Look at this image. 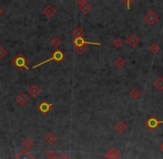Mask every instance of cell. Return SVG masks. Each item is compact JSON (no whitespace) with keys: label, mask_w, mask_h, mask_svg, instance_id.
Here are the masks:
<instances>
[{"label":"cell","mask_w":163,"mask_h":159,"mask_svg":"<svg viewBox=\"0 0 163 159\" xmlns=\"http://www.w3.org/2000/svg\"><path fill=\"white\" fill-rule=\"evenodd\" d=\"M28 60L26 58L25 55L22 54V53H19L17 54L15 59L12 60V64L16 69H18V70H29V65H28Z\"/></svg>","instance_id":"1"},{"label":"cell","mask_w":163,"mask_h":159,"mask_svg":"<svg viewBox=\"0 0 163 159\" xmlns=\"http://www.w3.org/2000/svg\"><path fill=\"white\" fill-rule=\"evenodd\" d=\"M65 59V53L62 52L61 50H55V52L52 53V55L50 56L48 60H44V61H42L41 63H38V64H36V65H34V69H37V67H39V66H41V65H43V64H47L48 62H50V61H55V62H61L62 60Z\"/></svg>","instance_id":"2"},{"label":"cell","mask_w":163,"mask_h":159,"mask_svg":"<svg viewBox=\"0 0 163 159\" xmlns=\"http://www.w3.org/2000/svg\"><path fill=\"white\" fill-rule=\"evenodd\" d=\"M73 44L76 46H101L100 42H90V41H86L84 38H74Z\"/></svg>","instance_id":"3"},{"label":"cell","mask_w":163,"mask_h":159,"mask_svg":"<svg viewBox=\"0 0 163 159\" xmlns=\"http://www.w3.org/2000/svg\"><path fill=\"white\" fill-rule=\"evenodd\" d=\"M162 124H163V120H159V119H157L155 116H150L147 119V122H145V125L148 126V128H150L151 130L157 129Z\"/></svg>","instance_id":"4"},{"label":"cell","mask_w":163,"mask_h":159,"mask_svg":"<svg viewBox=\"0 0 163 159\" xmlns=\"http://www.w3.org/2000/svg\"><path fill=\"white\" fill-rule=\"evenodd\" d=\"M158 15H157V13L154 12V11H149L148 13H147V15L144 17V20H145V22L148 23V25H155L157 23V21H158Z\"/></svg>","instance_id":"5"},{"label":"cell","mask_w":163,"mask_h":159,"mask_svg":"<svg viewBox=\"0 0 163 159\" xmlns=\"http://www.w3.org/2000/svg\"><path fill=\"white\" fill-rule=\"evenodd\" d=\"M51 108H52V103H49V102L47 101L41 102L40 104H39V106H38V110H40L42 114L49 113L50 110H51Z\"/></svg>","instance_id":"6"},{"label":"cell","mask_w":163,"mask_h":159,"mask_svg":"<svg viewBox=\"0 0 163 159\" xmlns=\"http://www.w3.org/2000/svg\"><path fill=\"white\" fill-rule=\"evenodd\" d=\"M16 102H17L20 106H25L26 104H28L29 98H28V96L25 94V93H20V94L17 95V97H16Z\"/></svg>","instance_id":"7"},{"label":"cell","mask_w":163,"mask_h":159,"mask_svg":"<svg viewBox=\"0 0 163 159\" xmlns=\"http://www.w3.org/2000/svg\"><path fill=\"white\" fill-rule=\"evenodd\" d=\"M126 128H128V126H126V124L123 120H119V122L115 124V126H114V130L118 133V134H123V133L126 132Z\"/></svg>","instance_id":"8"},{"label":"cell","mask_w":163,"mask_h":159,"mask_svg":"<svg viewBox=\"0 0 163 159\" xmlns=\"http://www.w3.org/2000/svg\"><path fill=\"white\" fill-rule=\"evenodd\" d=\"M126 42L129 44L130 46H132V48H136V46H138L139 42H140V40H139V37L136 36V34H131L128 40H126Z\"/></svg>","instance_id":"9"},{"label":"cell","mask_w":163,"mask_h":159,"mask_svg":"<svg viewBox=\"0 0 163 159\" xmlns=\"http://www.w3.org/2000/svg\"><path fill=\"white\" fill-rule=\"evenodd\" d=\"M55 8L52 6H47L43 9V15H46L47 18H51L52 15H55Z\"/></svg>","instance_id":"10"},{"label":"cell","mask_w":163,"mask_h":159,"mask_svg":"<svg viewBox=\"0 0 163 159\" xmlns=\"http://www.w3.org/2000/svg\"><path fill=\"white\" fill-rule=\"evenodd\" d=\"M28 91H29V94H30L31 96H34V97H37L38 95L41 93L40 87H39L38 85H31Z\"/></svg>","instance_id":"11"},{"label":"cell","mask_w":163,"mask_h":159,"mask_svg":"<svg viewBox=\"0 0 163 159\" xmlns=\"http://www.w3.org/2000/svg\"><path fill=\"white\" fill-rule=\"evenodd\" d=\"M120 157V154L118 153V150H115L114 148H111V149H109V151L107 153V155H105V158L108 159H117Z\"/></svg>","instance_id":"12"},{"label":"cell","mask_w":163,"mask_h":159,"mask_svg":"<svg viewBox=\"0 0 163 159\" xmlns=\"http://www.w3.org/2000/svg\"><path fill=\"white\" fill-rule=\"evenodd\" d=\"M16 158H34V156L32 155V154H30L29 151H28V149H22L21 151H20V154H18L17 156H16Z\"/></svg>","instance_id":"13"},{"label":"cell","mask_w":163,"mask_h":159,"mask_svg":"<svg viewBox=\"0 0 163 159\" xmlns=\"http://www.w3.org/2000/svg\"><path fill=\"white\" fill-rule=\"evenodd\" d=\"M46 141L49 145L55 144V141H57V136H55V134H53V133H49V134L46 136Z\"/></svg>","instance_id":"14"},{"label":"cell","mask_w":163,"mask_h":159,"mask_svg":"<svg viewBox=\"0 0 163 159\" xmlns=\"http://www.w3.org/2000/svg\"><path fill=\"white\" fill-rule=\"evenodd\" d=\"M79 10H80L81 12L84 13V15H87V13H89L90 11H91V6H90L89 3H82V5H80L79 6Z\"/></svg>","instance_id":"15"},{"label":"cell","mask_w":163,"mask_h":159,"mask_svg":"<svg viewBox=\"0 0 163 159\" xmlns=\"http://www.w3.org/2000/svg\"><path fill=\"white\" fill-rule=\"evenodd\" d=\"M153 85L158 91H163V77H158V79L154 81Z\"/></svg>","instance_id":"16"},{"label":"cell","mask_w":163,"mask_h":159,"mask_svg":"<svg viewBox=\"0 0 163 159\" xmlns=\"http://www.w3.org/2000/svg\"><path fill=\"white\" fill-rule=\"evenodd\" d=\"M72 36H73L74 38H81L84 36V30H83L82 28H76L73 30V32H72Z\"/></svg>","instance_id":"17"},{"label":"cell","mask_w":163,"mask_h":159,"mask_svg":"<svg viewBox=\"0 0 163 159\" xmlns=\"http://www.w3.org/2000/svg\"><path fill=\"white\" fill-rule=\"evenodd\" d=\"M50 44L55 46V48H59V46H61V39L55 36V37H53L52 39L50 40Z\"/></svg>","instance_id":"18"},{"label":"cell","mask_w":163,"mask_h":159,"mask_svg":"<svg viewBox=\"0 0 163 159\" xmlns=\"http://www.w3.org/2000/svg\"><path fill=\"white\" fill-rule=\"evenodd\" d=\"M114 65H115L118 69H122V67H124V65H126V61H124V59L117 58L115 60H114Z\"/></svg>","instance_id":"19"},{"label":"cell","mask_w":163,"mask_h":159,"mask_svg":"<svg viewBox=\"0 0 163 159\" xmlns=\"http://www.w3.org/2000/svg\"><path fill=\"white\" fill-rule=\"evenodd\" d=\"M22 145H23V147H25L26 149L29 150V148H31V147L34 146V141H32L31 138H26L25 140L22 141Z\"/></svg>","instance_id":"20"},{"label":"cell","mask_w":163,"mask_h":159,"mask_svg":"<svg viewBox=\"0 0 163 159\" xmlns=\"http://www.w3.org/2000/svg\"><path fill=\"white\" fill-rule=\"evenodd\" d=\"M160 46L158 44V43H152L150 46V52L152 53V54H157L159 51H160Z\"/></svg>","instance_id":"21"},{"label":"cell","mask_w":163,"mask_h":159,"mask_svg":"<svg viewBox=\"0 0 163 159\" xmlns=\"http://www.w3.org/2000/svg\"><path fill=\"white\" fill-rule=\"evenodd\" d=\"M130 95H131V96H132L133 98H136V100H139V98L141 97L142 93H141V91H140L139 89H134V90H132V91H131Z\"/></svg>","instance_id":"22"},{"label":"cell","mask_w":163,"mask_h":159,"mask_svg":"<svg viewBox=\"0 0 163 159\" xmlns=\"http://www.w3.org/2000/svg\"><path fill=\"white\" fill-rule=\"evenodd\" d=\"M112 46H114V48H117V49H120L121 46H123V41L121 38H117V39L113 40V42H112Z\"/></svg>","instance_id":"23"},{"label":"cell","mask_w":163,"mask_h":159,"mask_svg":"<svg viewBox=\"0 0 163 159\" xmlns=\"http://www.w3.org/2000/svg\"><path fill=\"white\" fill-rule=\"evenodd\" d=\"M74 51L78 53V54H84L87 51V46H76L74 48Z\"/></svg>","instance_id":"24"},{"label":"cell","mask_w":163,"mask_h":159,"mask_svg":"<svg viewBox=\"0 0 163 159\" xmlns=\"http://www.w3.org/2000/svg\"><path fill=\"white\" fill-rule=\"evenodd\" d=\"M47 157H48V158L53 159V158H57L58 155H57V151H55V150H49V151L47 153Z\"/></svg>","instance_id":"25"},{"label":"cell","mask_w":163,"mask_h":159,"mask_svg":"<svg viewBox=\"0 0 163 159\" xmlns=\"http://www.w3.org/2000/svg\"><path fill=\"white\" fill-rule=\"evenodd\" d=\"M6 54H7L6 49H5L2 46H0V60H2V59L6 56Z\"/></svg>","instance_id":"26"},{"label":"cell","mask_w":163,"mask_h":159,"mask_svg":"<svg viewBox=\"0 0 163 159\" xmlns=\"http://www.w3.org/2000/svg\"><path fill=\"white\" fill-rule=\"evenodd\" d=\"M122 1L126 5V9L130 10V8H131V5H132V3L134 2L136 0H122Z\"/></svg>","instance_id":"27"},{"label":"cell","mask_w":163,"mask_h":159,"mask_svg":"<svg viewBox=\"0 0 163 159\" xmlns=\"http://www.w3.org/2000/svg\"><path fill=\"white\" fill-rule=\"evenodd\" d=\"M58 157H59V158H69V156L66 153H62L61 155H59Z\"/></svg>","instance_id":"28"},{"label":"cell","mask_w":163,"mask_h":159,"mask_svg":"<svg viewBox=\"0 0 163 159\" xmlns=\"http://www.w3.org/2000/svg\"><path fill=\"white\" fill-rule=\"evenodd\" d=\"M77 2L79 3V5H82V3L87 2V0H77Z\"/></svg>","instance_id":"29"},{"label":"cell","mask_w":163,"mask_h":159,"mask_svg":"<svg viewBox=\"0 0 163 159\" xmlns=\"http://www.w3.org/2000/svg\"><path fill=\"white\" fill-rule=\"evenodd\" d=\"M2 15H3V10H2V8L0 7V17H1Z\"/></svg>","instance_id":"30"},{"label":"cell","mask_w":163,"mask_h":159,"mask_svg":"<svg viewBox=\"0 0 163 159\" xmlns=\"http://www.w3.org/2000/svg\"><path fill=\"white\" fill-rule=\"evenodd\" d=\"M160 149H161V150H162V151H163V143H162V144H161V146H160Z\"/></svg>","instance_id":"31"}]
</instances>
